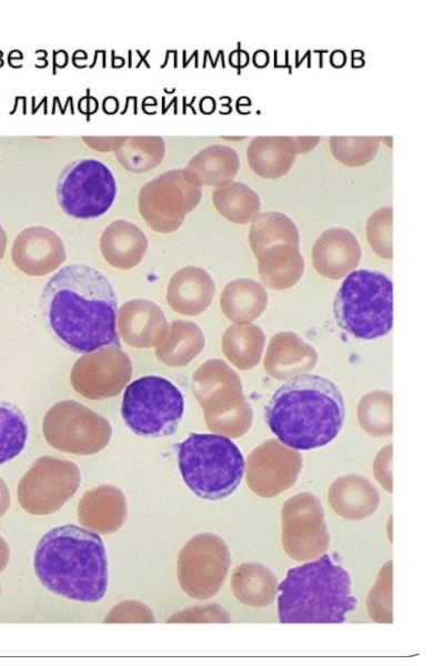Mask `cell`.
<instances>
[{"label": "cell", "mask_w": 444, "mask_h": 666, "mask_svg": "<svg viewBox=\"0 0 444 666\" xmlns=\"http://www.w3.org/2000/svg\"><path fill=\"white\" fill-rule=\"evenodd\" d=\"M41 304L48 327L67 349L85 354L120 347L117 295L98 270L82 264L62 268L44 285Z\"/></svg>", "instance_id": "1"}, {"label": "cell", "mask_w": 444, "mask_h": 666, "mask_svg": "<svg viewBox=\"0 0 444 666\" xmlns=\"http://www.w3.org/2000/svg\"><path fill=\"white\" fill-rule=\"evenodd\" d=\"M344 415V400L337 386L324 376L302 373L274 392L264 417L281 443L307 451L334 440Z\"/></svg>", "instance_id": "2"}, {"label": "cell", "mask_w": 444, "mask_h": 666, "mask_svg": "<svg viewBox=\"0 0 444 666\" xmlns=\"http://www.w3.org/2000/svg\"><path fill=\"white\" fill-rule=\"evenodd\" d=\"M33 568L46 588L72 601L98 602L108 589V559L101 537L73 524L54 527L40 538Z\"/></svg>", "instance_id": "3"}, {"label": "cell", "mask_w": 444, "mask_h": 666, "mask_svg": "<svg viewBox=\"0 0 444 666\" xmlns=\"http://www.w3.org/2000/svg\"><path fill=\"white\" fill-rule=\"evenodd\" d=\"M279 592L281 623H343L356 606L349 573L329 555L289 569Z\"/></svg>", "instance_id": "4"}, {"label": "cell", "mask_w": 444, "mask_h": 666, "mask_svg": "<svg viewBox=\"0 0 444 666\" xmlns=\"http://www.w3.org/2000/svg\"><path fill=\"white\" fill-rule=\"evenodd\" d=\"M178 464L186 486L211 501L232 494L245 467L240 448L229 437L206 433H192L179 444Z\"/></svg>", "instance_id": "5"}, {"label": "cell", "mask_w": 444, "mask_h": 666, "mask_svg": "<svg viewBox=\"0 0 444 666\" xmlns=\"http://www.w3.org/2000/svg\"><path fill=\"white\" fill-rule=\"evenodd\" d=\"M333 311L341 329L357 339L386 335L393 326V284L380 271L355 270L342 282Z\"/></svg>", "instance_id": "6"}, {"label": "cell", "mask_w": 444, "mask_h": 666, "mask_svg": "<svg viewBox=\"0 0 444 666\" xmlns=\"http://www.w3.org/2000/svg\"><path fill=\"white\" fill-rule=\"evenodd\" d=\"M192 391L208 427L239 437L248 432L253 414L239 376L221 360H209L192 376Z\"/></svg>", "instance_id": "7"}, {"label": "cell", "mask_w": 444, "mask_h": 666, "mask_svg": "<svg viewBox=\"0 0 444 666\" xmlns=\"http://www.w3.org/2000/svg\"><path fill=\"white\" fill-rule=\"evenodd\" d=\"M184 413V397L169 380L149 375L124 391L121 415L125 425L144 437L172 435Z\"/></svg>", "instance_id": "8"}, {"label": "cell", "mask_w": 444, "mask_h": 666, "mask_svg": "<svg viewBox=\"0 0 444 666\" xmlns=\"http://www.w3.org/2000/svg\"><path fill=\"white\" fill-rule=\"evenodd\" d=\"M202 185L185 168L168 171L142 186L139 210L149 226L160 233L179 229L202 196Z\"/></svg>", "instance_id": "9"}, {"label": "cell", "mask_w": 444, "mask_h": 666, "mask_svg": "<svg viewBox=\"0 0 444 666\" xmlns=\"http://www.w3.org/2000/svg\"><path fill=\"white\" fill-rule=\"evenodd\" d=\"M117 195L111 170L100 160L80 159L62 171L57 198L61 209L75 219H94L105 213Z\"/></svg>", "instance_id": "10"}, {"label": "cell", "mask_w": 444, "mask_h": 666, "mask_svg": "<svg viewBox=\"0 0 444 666\" xmlns=\"http://www.w3.org/2000/svg\"><path fill=\"white\" fill-rule=\"evenodd\" d=\"M42 431L56 450L77 455H92L110 442L112 428L105 417L68 400L56 403L46 413Z\"/></svg>", "instance_id": "11"}, {"label": "cell", "mask_w": 444, "mask_h": 666, "mask_svg": "<svg viewBox=\"0 0 444 666\" xmlns=\"http://www.w3.org/2000/svg\"><path fill=\"white\" fill-rule=\"evenodd\" d=\"M80 471L71 461L37 458L18 484L20 506L33 515H48L68 502L80 486Z\"/></svg>", "instance_id": "12"}, {"label": "cell", "mask_w": 444, "mask_h": 666, "mask_svg": "<svg viewBox=\"0 0 444 666\" xmlns=\"http://www.w3.org/2000/svg\"><path fill=\"white\" fill-rule=\"evenodd\" d=\"M230 564L229 547L220 536L212 533L198 534L179 553V584L192 598H211L220 591Z\"/></svg>", "instance_id": "13"}, {"label": "cell", "mask_w": 444, "mask_h": 666, "mask_svg": "<svg viewBox=\"0 0 444 666\" xmlns=\"http://www.w3.org/2000/svg\"><path fill=\"white\" fill-rule=\"evenodd\" d=\"M282 544L296 561L320 556L329 545V533L321 502L304 492L289 498L282 506Z\"/></svg>", "instance_id": "14"}, {"label": "cell", "mask_w": 444, "mask_h": 666, "mask_svg": "<svg viewBox=\"0 0 444 666\" xmlns=\"http://www.w3.org/2000/svg\"><path fill=\"white\" fill-rule=\"evenodd\" d=\"M132 376L130 356L119 346L108 345L85 353L73 364V390L89 400L117 396Z\"/></svg>", "instance_id": "15"}, {"label": "cell", "mask_w": 444, "mask_h": 666, "mask_svg": "<svg viewBox=\"0 0 444 666\" xmlns=\"http://www.w3.org/2000/svg\"><path fill=\"white\" fill-rule=\"evenodd\" d=\"M301 467L299 452L269 440L249 455L246 482L256 495L272 497L294 485Z\"/></svg>", "instance_id": "16"}, {"label": "cell", "mask_w": 444, "mask_h": 666, "mask_svg": "<svg viewBox=\"0 0 444 666\" xmlns=\"http://www.w3.org/2000/svg\"><path fill=\"white\" fill-rule=\"evenodd\" d=\"M12 261L22 272L42 276L54 271L65 260L60 236L44 226H31L16 238Z\"/></svg>", "instance_id": "17"}, {"label": "cell", "mask_w": 444, "mask_h": 666, "mask_svg": "<svg viewBox=\"0 0 444 666\" xmlns=\"http://www.w3.org/2000/svg\"><path fill=\"white\" fill-rule=\"evenodd\" d=\"M118 324L123 341L138 349L159 345L169 330L162 310L152 301L143 299L124 303L119 311Z\"/></svg>", "instance_id": "18"}, {"label": "cell", "mask_w": 444, "mask_h": 666, "mask_svg": "<svg viewBox=\"0 0 444 666\" xmlns=\"http://www.w3.org/2000/svg\"><path fill=\"white\" fill-rule=\"evenodd\" d=\"M312 259L315 270L331 279H341L360 262L361 248L355 235L343 228L324 231L314 242Z\"/></svg>", "instance_id": "19"}, {"label": "cell", "mask_w": 444, "mask_h": 666, "mask_svg": "<svg viewBox=\"0 0 444 666\" xmlns=\"http://www.w3.org/2000/svg\"><path fill=\"white\" fill-rule=\"evenodd\" d=\"M127 501L121 490L101 485L87 492L78 505V519L95 533L118 531L127 518Z\"/></svg>", "instance_id": "20"}, {"label": "cell", "mask_w": 444, "mask_h": 666, "mask_svg": "<svg viewBox=\"0 0 444 666\" xmlns=\"http://www.w3.org/2000/svg\"><path fill=\"white\" fill-rule=\"evenodd\" d=\"M214 292V282L206 271L186 266L171 276L167 301L180 314L198 315L211 304Z\"/></svg>", "instance_id": "21"}, {"label": "cell", "mask_w": 444, "mask_h": 666, "mask_svg": "<svg viewBox=\"0 0 444 666\" xmlns=\"http://www.w3.org/2000/svg\"><path fill=\"white\" fill-rule=\"evenodd\" d=\"M317 360L315 350L291 332L274 335L264 360L265 371L278 380H285L311 370Z\"/></svg>", "instance_id": "22"}, {"label": "cell", "mask_w": 444, "mask_h": 666, "mask_svg": "<svg viewBox=\"0 0 444 666\" xmlns=\"http://www.w3.org/2000/svg\"><path fill=\"white\" fill-rule=\"evenodd\" d=\"M148 249V239L132 222L117 220L110 223L100 238V250L109 264L128 270L138 265Z\"/></svg>", "instance_id": "23"}, {"label": "cell", "mask_w": 444, "mask_h": 666, "mask_svg": "<svg viewBox=\"0 0 444 666\" xmlns=\"http://www.w3.org/2000/svg\"><path fill=\"white\" fill-rule=\"evenodd\" d=\"M296 154L295 137H255L246 149L250 168L264 179H279L286 174Z\"/></svg>", "instance_id": "24"}, {"label": "cell", "mask_w": 444, "mask_h": 666, "mask_svg": "<svg viewBox=\"0 0 444 666\" xmlns=\"http://www.w3.org/2000/svg\"><path fill=\"white\" fill-rule=\"evenodd\" d=\"M329 500L336 513L347 519L371 515L379 505V493L369 480L360 475L342 476L332 484Z\"/></svg>", "instance_id": "25"}, {"label": "cell", "mask_w": 444, "mask_h": 666, "mask_svg": "<svg viewBox=\"0 0 444 666\" xmlns=\"http://www.w3.org/2000/svg\"><path fill=\"white\" fill-rule=\"evenodd\" d=\"M256 260L263 283L275 290L294 285L303 274L304 261L299 246L290 243L272 245Z\"/></svg>", "instance_id": "26"}, {"label": "cell", "mask_w": 444, "mask_h": 666, "mask_svg": "<svg viewBox=\"0 0 444 666\" xmlns=\"http://www.w3.org/2000/svg\"><path fill=\"white\" fill-rule=\"evenodd\" d=\"M185 169L201 185L219 188L233 181L240 169V160L231 147L213 144L198 152Z\"/></svg>", "instance_id": "27"}, {"label": "cell", "mask_w": 444, "mask_h": 666, "mask_svg": "<svg viewBox=\"0 0 444 666\" xmlns=\"http://www.w3.org/2000/svg\"><path fill=\"white\" fill-rule=\"evenodd\" d=\"M225 316L234 323H248L261 315L268 304L264 289L250 279L225 285L220 300Z\"/></svg>", "instance_id": "28"}, {"label": "cell", "mask_w": 444, "mask_h": 666, "mask_svg": "<svg viewBox=\"0 0 444 666\" xmlns=\"http://www.w3.org/2000/svg\"><path fill=\"white\" fill-rule=\"evenodd\" d=\"M204 343V335L195 323L175 321L157 346L155 355L165 365L184 366L202 351Z\"/></svg>", "instance_id": "29"}, {"label": "cell", "mask_w": 444, "mask_h": 666, "mask_svg": "<svg viewBox=\"0 0 444 666\" xmlns=\"http://www.w3.org/2000/svg\"><path fill=\"white\" fill-rule=\"evenodd\" d=\"M231 586L234 595L253 607L271 604L278 593L276 577L259 563H244L233 571Z\"/></svg>", "instance_id": "30"}, {"label": "cell", "mask_w": 444, "mask_h": 666, "mask_svg": "<svg viewBox=\"0 0 444 666\" xmlns=\"http://www.w3.org/2000/svg\"><path fill=\"white\" fill-rule=\"evenodd\" d=\"M249 242L258 258L264 250L275 244L290 243L299 246L300 236L296 225L287 215L270 211L259 213L254 218L249 232Z\"/></svg>", "instance_id": "31"}, {"label": "cell", "mask_w": 444, "mask_h": 666, "mask_svg": "<svg viewBox=\"0 0 444 666\" xmlns=\"http://www.w3.org/2000/svg\"><path fill=\"white\" fill-rule=\"evenodd\" d=\"M264 334L255 325L239 323L228 327L222 336V349L226 357L240 370L255 366L264 347Z\"/></svg>", "instance_id": "32"}, {"label": "cell", "mask_w": 444, "mask_h": 666, "mask_svg": "<svg viewBox=\"0 0 444 666\" xmlns=\"http://www.w3.org/2000/svg\"><path fill=\"white\" fill-rule=\"evenodd\" d=\"M212 202L221 215L238 224L253 221L261 208L259 195L239 181L215 188Z\"/></svg>", "instance_id": "33"}, {"label": "cell", "mask_w": 444, "mask_h": 666, "mask_svg": "<svg viewBox=\"0 0 444 666\" xmlns=\"http://www.w3.org/2000/svg\"><path fill=\"white\" fill-rule=\"evenodd\" d=\"M119 163L128 171L141 173L158 167L165 153L159 137H131L114 150Z\"/></svg>", "instance_id": "34"}, {"label": "cell", "mask_w": 444, "mask_h": 666, "mask_svg": "<svg viewBox=\"0 0 444 666\" xmlns=\"http://www.w3.org/2000/svg\"><path fill=\"white\" fill-rule=\"evenodd\" d=\"M27 437L28 423L21 410L0 400V465L22 452Z\"/></svg>", "instance_id": "35"}, {"label": "cell", "mask_w": 444, "mask_h": 666, "mask_svg": "<svg viewBox=\"0 0 444 666\" xmlns=\"http://www.w3.org/2000/svg\"><path fill=\"white\" fill-rule=\"evenodd\" d=\"M361 426L372 435H386L392 432V396L387 392H372L359 405Z\"/></svg>", "instance_id": "36"}, {"label": "cell", "mask_w": 444, "mask_h": 666, "mask_svg": "<svg viewBox=\"0 0 444 666\" xmlns=\"http://www.w3.org/2000/svg\"><path fill=\"white\" fill-rule=\"evenodd\" d=\"M377 137H332L333 157L347 167H361L374 159L379 149Z\"/></svg>", "instance_id": "37"}, {"label": "cell", "mask_w": 444, "mask_h": 666, "mask_svg": "<svg viewBox=\"0 0 444 666\" xmlns=\"http://www.w3.org/2000/svg\"><path fill=\"white\" fill-rule=\"evenodd\" d=\"M392 208H381L367 220L366 236L374 252L385 259H392Z\"/></svg>", "instance_id": "38"}, {"label": "cell", "mask_w": 444, "mask_h": 666, "mask_svg": "<svg viewBox=\"0 0 444 666\" xmlns=\"http://www.w3.org/2000/svg\"><path fill=\"white\" fill-rule=\"evenodd\" d=\"M369 612L376 622H392V562L381 569L369 595Z\"/></svg>", "instance_id": "39"}, {"label": "cell", "mask_w": 444, "mask_h": 666, "mask_svg": "<svg viewBox=\"0 0 444 666\" xmlns=\"http://www.w3.org/2000/svg\"><path fill=\"white\" fill-rule=\"evenodd\" d=\"M104 622L107 623H153L154 616L151 609L137 601H125L111 609Z\"/></svg>", "instance_id": "40"}, {"label": "cell", "mask_w": 444, "mask_h": 666, "mask_svg": "<svg viewBox=\"0 0 444 666\" xmlns=\"http://www.w3.org/2000/svg\"><path fill=\"white\" fill-rule=\"evenodd\" d=\"M229 614L216 604L202 607H193L172 615L169 623L186 622H229Z\"/></svg>", "instance_id": "41"}, {"label": "cell", "mask_w": 444, "mask_h": 666, "mask_svg": "<svg viewBox=\"0 0 444 666\" xmlns=\"http://www.w3.org/2000/svg\"><path fill=\"white\" fill-rule=\"evenodd\" d=\"M392 445L385 447L384 451H381L376 456V461L383 465L382 467H374L377 481L389 491L392 492V478H390L385 470L391 472L390 464L392 462Z\"/></svg>", "instance_id": "42"}, {"label": "cell", "mask_w": 444, "mask_h": 666, "mask_svg": "<svg viewBox=\"0 0 444 666\" xmlns=\"http://www.w3.org/2000/svg\"><path fill=\"white\" fill-rule=\"evenodd\" d=\"M10 494L4 481L0 477V517L8 511Z\"/></svg>", "instance_id": "43"}, {"label": "cell", "mask_w": 444, "mask_h": 666, "mask_svg": "<svg viewBox=\"0 0 444 666\" xmlns=\"http://www.w3.org/2000/svg\"><path fill=\"white\" fill-rule=\"evenodd\" d=\"M10 556V549L7 542L0 536V573L6 568Z\"/></svg>", "instance_id": "44"}, {"label": "cell", "mask_w": 444, "mask_h": 666, "mask_svg": "<svg viewBox=\"0 0 444 666\" xmlns=\"http://www.w3.org/2000/svg\"><path fill=\"white\" fill-rule=\"evenodd\" d=\"M330 62L334 68H342L346 62V54L342 50L333 51Z\"/></svg>", "instance_id": "45"}, {"label": "cell", "mask_w": 444, "mask_h": 666, "mask_svg": "<svg viewBox=\"0 0 444 666\" xmlns=\"http://www.w3.org/2000/svg\"><path fill=\"white\" fill-rule=\"evenodd\" d=\"M253 58L254 64L260 68H263L269 62V54L263 50L255 52Z\"/></svg>", "instance_id": "46"}, {"label": "cell", "mask_w": 444, "mask_h": 666, "mask_svg": "<svg viewBox=\"0 0 444 666\" xmlns=\"http://www.w3.org/2000/svg\"><path fill=\"white\" fill-rule=\"evenodd\" d=\"M7 244V235L2 226L0 225V259L3 256Z\"/></svg>", "instance_id": "47"}]
</instances>
